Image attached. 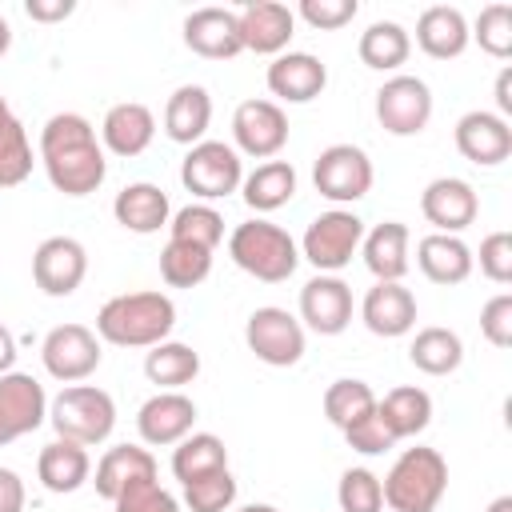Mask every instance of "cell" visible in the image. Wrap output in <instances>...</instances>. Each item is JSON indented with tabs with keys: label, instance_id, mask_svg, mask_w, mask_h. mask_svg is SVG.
<instances>
[{
	"label": "cell",
	"instance_id": "cell-32",
	"mask_svg": "<svg viewBox=\"0 0 512 512\" xmlns=\"http://www.w3.org/2000/svg\"><path fill=\"white\" fill-rule=\"evenodd\" d=\"M240 192L252 212H276L296 196V168L288 160H264L240 180Z\"/></svg>",
	"mask_w": 512,
	"mask_h": 512
},
{
	"label": "cell",
	"instance_id": "cell-1",
	"mask_svg": "<svg viewBox=\"0 0 512 512\" xmlns=\"http://www.w3.org/2000/svg\"><path fill=\"white\" fill-rule=\"evenodd\" d=\"M40 164L48 172V184L64 196H88L108 176L104 144L96 140V128L80 112H56L44 120Z\"/></svg>",
	"mask_w": 512,
	"mask_h": 512
},
{
	"label": "cell",
	"instance_id": "cell-20",
	"mask_svg": "<svg viewBox=\"0 0 512 512\" xmlns=\"http://www.w3.org/2000/svg\"><path fill=\"white\" fill-rule=\"evenodd\" d=\"M192 424H196V404L184 392H156L136 412V432L152 448L180 444L192 432Z\"/></svg>",
	"mask_w": 512,
	"mask_h": 512
},
{
	"label": "cell",
	"instance_id": "cell-12",
	"mask_svg": "<svg viewBox=\"0 0 512 512\" xmlns=\"http://www.w3.org/2000/svg\"><path fill=\"white\" fill-rule=\"evenodd\" d=\"M48 420V396L44 384L28 372H4L0 376V448L36 432Z\"/></svg>",
	"mask_w": 512,
	"mask_h": 512
},
{
	"label": "cell",
	"instance_id": "cell-46",
	"mask_svg": "<svg viewBox=\"0 0 512 512\" xmlns=\"http://www.w3.org/2000/svg\"><path fill=\"white\" fill-rule=\"evenodd\" d=\"M480 272L492 284H512V232H492L480 240Z\"/></svg>",
	"mask_w": 512,
	"mask_h": 512
},
{
	"label": "cell",
	"instance_id": "cell-17",
	"mask_svg": "<svg viewBox=\"0 0 512 512\" xmlns=\"http://www.w3.org/2000/svg\"><path fill=\"white\" fill-rule=\"evenodd\" d=\"M300 320L320 336H340L352 324V288L340 276H312L300 288Z\"/></svg>",
	"mask_w": 512,
	"mask_h": 512
},
{
	"label": "cell",
	"instance_id": "cell-31",
	"mask_svg": "<svg viewBox=\"0 0 512 512\" xmlns=\"http://www.w3.org/2000/svg\"><path fill=\"white\" fill-rule=\"evenodd\" d=\"M376 416L384 420V428L396 440L420 436L432 424V396L424 388H416V384H400L384 400H376Z\"/></svg>",
	"mask_w": 512,
	"mask_h": 512
},
{
	"label": "cell",
	"instance_id": "cell-5",
	"mask_svg": "<svg viewBox=\"0 0 512 512\" xmlns=\"http://www.w3.org/2000/svg\"><path fill=\"white\" fill-rule=\"evenodd\" d=\"M48 420L60 440H72L80 448L104 444L116 428V404L104 388L96 384H68L60 396L48 404Z\"/></svg>",
	"mask_w": 512,
	"mask_h": 512
},
{
	"label": "cell",
	"instance_id": "cell-44",
	"mask_svg": "<svg viewBox=\"0 0 512 512\" xmlns=\"http://www.w3.org/2000/svg\"><path fill=\"white\" fill-rule=\"evenodd\" d=\"M112 504H116V512H180L176 496H172L168 488H160L156 476H152V480H136V484H128Z\"/></svg>",
	"mask_w": 512,
	"mask_h": 512
},
{
	"label": "cell",
	"instance_id": "cell-21",
	"mask_svg": "<svg viewBox=\"0 0 512 512\" xmlns=\"http://www.w3.org/2000/svg\"><path fill=\"white\" fill-rule=\"evenodd\" d=\"M184 44L204 60H232L244 52L240 20L228 8H196L184 20Z\"/></svg>",
	"mask_w": 512,
	"mask_h": 512
},
{
	"label": "cell",
	"instance_id": "cell-29",
	"mask_svg": "<svg viewBox=\"0 0 512 512\" xmlns=\"http://www.w3.org/2000/svg\"><path fill=\"white\" fill-rule=\"evenodd\" d=\"M360 252H364V264L376 280H396L400 284L404 272H408V224H400V220L376 224L372 232H364Z\"/></svg>",
	"mask_w": 512,
	"mask_h": 512
},
{
	"label": "cell",
	"instance_id": "cell-50",
	"mask_svg": "<svg viewBox=\"0 0 512 512\" xmlns=\"http://www.w3.org/2000/svg\"><path fill=\"white\" fill-rule=\"evenodd\" d=\"M0 512H24V480L12 468H0Z\"/></svg>",
	"mask_w": 512,
	"mask_h": 512
},
{
	"label": "cell",
	"instance_id": "cell-15",
	"mask_svg": "<svg viewBox=\"0 0 512 512\" xmlns=\"http://www.w3.org/2000/svg\"><path fill=\"white\" fill-rule=\"evenodd\" d=\"M456 148L464 160H472L480 168H496L512 156V128L504 116H496L488 108H472L456 120Z\"/></svg>",
	"mask_w": 512,
	"mask_h": 512
},
{
	"label": "cell",
	"instance_id": "cell-10",
	"mask_svg": "<svg viewBox=\"0 0 512 512\" xmlns=\"http://www.w3.org/2000/svg\"><path fill=\"white\" fill-rule=\"evenodd\" d=\"M100 336L84 324H56L44 344H40V360L44 372L60 384H80L100 368Z\"/></svg>",
	"mask_w": 512,
	"mask_h": 512
},
{
	"label": "cell",
	"instance_id": "cell-39",
	"mask_svg": "<svg viewBox=\"0 0 512 512\" xmlns=\"http://www.w3.org/2000/svg\"><path fill=\"white\" fill-rule=\"evenodd\" d=\"M368 412H376V392L364 380H332L324 392V416L344 432L356 420H364Z\"/></svg>",
	"mask_w": 512,
	"mask_h": 512
},
{
	"label": "cell",
	"instance_id": "cell-42",
	"mask_svg": "<svg viewBox=\"0 0 512 512\" xmlns=\"http://www.w3.org/2000/svg\"><path fill=\"white\" fill-rule=\"evenodd\" d=\"M336 500H340V512H380V508H384L380 476L368 472V468H348V472L340 476Z\"/></svg>",
	"mask_w": 512,
	"mask_h": 512
},
{
	"label": "cell",
	"instance_id": "cell-16",
	"mask_svg": "<svg viewBox=\"0 0 512 512\" xmlns=\"http://www.w3.org/2000/svg\"><path fill=\"white\" fill-rule=\"evenodd\" d=\"M420 212H424V220L436 232L456 236V232H464L476 220L480 200H476V188L468 180H460V176H436L420 192Z\"/></svg>",
	"mask_w": 512,
	"mask_h": 512
},
{
	"label": "cell",
	"instance_id": "cell-14",
	"mask_svg": "<svg viewBox=\"0 0 512 512\" xmlns=\"http://www.w3.org/2000/svg\"><path fill=\"white\" fill-rule=\"evenodd\" d=\"M232 140L244 156L272 160L288 144V116L276 100H244L232 112Z\"/></svg>",
	"mask_w": 512,
	"mask_h": 512
},
{
	"label": "cell",
	"instance_id": "cell-49",
	"mask_svg": "<svg viewBox=\"0 0 512 512\" xmlns=\"http://www.w3.org/2000/svg\"><path fill=\"white\" fill-rule=\"evenodd\" d=\"M24 12L40 24H56L76 12V0H24Z\"/></svg>",
	"mask_w": 512,
	"mask_h": 512
},
{
	"label": "cell",
	"instance_id": "cell-7",
	"mask_svg": "<svg viewBox=\"0 0 512 512\" xmlns=\"http://www.w3.org/2000/svg\"><path fill=\"white\" fill-rule=\"evenodd\" d=\"M180 180L200 200H224L244 180L240 152L232 144H224V140H200V144L188 148V156L180 164Z\"/></svg>",
	"mask_w": 512,
	"mask_h": 512
},
{
	"label": "cell",
	"instance_id": "cell-13",
	"mask_svg": "<svg viewBox=\"0 0 512 512\" xmlns=\"http://www.w3.org/2000/svg\"><path fill=\"white\" fill-rule=\"evenodd\" d=\"M88 276V252L72 236H48L32 252V280L44 296H72Z\"/></svg>",
	"mask_w": 512,
	"mask_h": 512
},
{
	"label": "cell",
	"instance_id": "cell-22",
	"mask_svg": "<svg viewBox=\"0 0 512 512\" xmlns=\"http://www.w3.org/2000/svg\"><path fill=\"white\" fill-rule=\"evenodd\" d=\"M264 80H268V92H272V96H280V100H288V104H308V100H316V96L324 92L328 68H324V60L312 56V52H280V56L268 64Z\"/></svg>",
	"mask_w": 512,
	"mask_h": 512
},
{
	"label": "cell",
	"instance_id": "cell-52",
	"mask_svg": "<svg viewBox=\"0 0 512 512\" xmlns=\"http://www.w3.org/2000/svg\"><path fill=\"white\" fill-rule=\"evenodd\" d=\"M12 364H16V336L0 324V376L12 372Z\"/></svg>",
	"mask_w": 512,
	"mask_h": 512
},
{
	"label": "cell",
	"instance_id": "cell-8",
	"mask_svg": "<svg viewBox=\"0 0 512 512\" xmlns=\"http://www.w3.org/2000/svg\"><path fill=\"white\" fill-rule=\"evenodd\" d=\"M244 340H248V352L268 368H292L304 356V324L276 304H264L248 316Z\"/></svg>",
	"mask_w": 512,
	"mask_h": 512
},
{
	"label": "cell",
	"instance_id": "cell-33",
	"mask_svg": "<svg viewBox=\"0 0 512 512\" xmlns=\"http://www.w3.org/2000/svg\"><path fill=\"white\" fill-rule=\"evenodd\" d=\"M144 376L152 384H160V392H180L184 384H192L200 376V352L192 344L180 340H164L156 348H148L144 356Z\"/></svg>",
	"mask_w": 512,
	"mask_h": 512
},
{
	"label": "cell",
	"instance_id": "cell-41",
	"mask_svg": "<svg viewBox=\"0 0 512 512\" xmlns=\"http://www.w3.org/2000/svg\"><path fill=\"white\" fill-rule=\"evenodd\" d=\"M184 504L192 512H228L236 504V480H232V472L220 468V472H208V476L184 484Z\"/></svg>",
	"mask_w": 512,
	"mask_h": 512
},
{
	"label": "cell",
	"instance_id": "cell-26",
	"mask_svg": "<svg viewBox=\"0 0 512 512\" xmlns=\"http://www.w3.org/2000/svg\"><path fill=\"white\" fill-rule=\"evenodd\" d=\"M212 124V96L200 84H180L164 104V132L176 144H200Z\"/></svg>",
	"mask_w": 512,
	"mask_h": 512
},
{
	"label": "cell",
	"instance_id": "cell-25",
	"mask_svg": "<svg viewBox=\"0 0 512 512\" xmlns=\"http://www.w3.org/2000/svg\"><path fill=\"white\" fill-rule=\"evenodd\" d=\"M472 32H468V20L460 8L452 4H432L420 12L416 20V44L432 56V60H456L464 48H468Z\"/></svg>",
	"mask_w": 512,
	"mask_h": 512
},
{
	"label": "cell",
	"instance_id": "cell-2",
	"mask_svg": "<svg viewBox=\"0 0 512 512\" xmlns=\"http://www.w3.org/2000/svg\"><path fill=\"white\" fill-rule=\"evenodd\" d=\"M176 328V304L164 292H120L96 312V336L116 348H156Z\"/></svg>",
	"mask_w": 512,
	"mask_h": 512
},
{
	"label": "cell",
	"instance_id": "cell-54",
	"mask_svg": "<svg viewBox=\"0 0 512 512\" xmlns=\"http://www.w3.org/2000/svg\"><path fill=\"white\" fill-rule=\"evenodd\" d=\"M484 512H512V496H496V500H492Z\"/></svg>",
	"mask_w": 512,
	"mask_h": 512
},
{
	"label": "cell",
	"instance_id": "cell-43",
	"mask_svg": "<svg viewBox=\"0 0 512 512\" xmlns=\"http://www.w3.org/2000/svg\"><path fill=\"white\" fill-rule=\"evenodd\" d=\"M468 32L476 36V44H480L488 56H496V60L512 56V8H508V4H488V8H480L476 28H468Z\"/></svg>",
	"mask_w": 512,
	"mask_h": 512
},
{
	"label": "cell",
	"instance_id": "cell-24",
	"mask_svg": "<svg viewBox=\"0 0 512 512\" xmlns=\"http://www.w3.org/2000/svg\"><path fill=\"white\" fill-rule=\"evenodd\" d=\"M156 136V116L148 104L140 100H124V104H112L104 112V124H100V140L112 156H140Z\"/></svg>",
	"mask_w": 512,
	"mask_h": 512
},
{
	"label": "cell",
	"instance_id": "cell-53",
	"mask_svg": "<svg viewBox=\"0 0 512 512\" xmlns=\"http://www.w3.org/2000/svg\"><path fill=\"white\" fill-rule=\"evenodd\" d=\"M8 48H12V28H8V20L0 16V56H4Z\"/></svg>",
	"mask_w": 512,
	"mask_h": 512
},
{
	"label": "cell",
	"instance_id": "cell-55",
	"mask_svg": "<svg viewBox=\"0 0 512 512\" xmlns=\"http://www.w3.org/2000/svg\"><path fill=\"white\" fill-rule=\"evenodd\" d=\"M240 512H276L272 504H248V508H240Z\"/></svg>",
	"mask_w": 512,
	"mask_h": 512
},
{
	"label": "cell",
	"instance_id": "cell-37",
	"mask_svg": "<svg viewBox=\"0 0 512 512\" xmlns=\"http://www.w3.org/2000/svg\"><path fill=\"white\" fill-rule=\"evenodd\" d=\"M212 272V252L208 248H196V244H184V240H168L160 248V276L168 288H196L204 284Z\"/></svg>",
	"mask_w": 512,
	"mask_h": 512
},
{
	"label": "cell",
	"instance_id": "cell-48",
	"mask_svg": "<svg viewBox=\"0 0 512 512\" xmlns=\"http://www.w3.org/2000/svg\"><path fill=\"white\" fill-rule=\"evenodd\" d=\"M344 440H348L356 452H364V456H380V452L396 448V436L384 428V420H380L376 412H368L364 420H356L352 428H344Z\"/></svg>",
	"mask_w": 512,
	"mask_h": 512
},
{
	"label": "cell",
	"instance_id": "cell-40",
	"mask_svg": "<svg viewBox=\"0 0 512 512\" xmlns=\"http://www.w3.org/2000/svg\"><path fill=\"white\" fill-rule=\"evenodd\" d=\"M32 176V140L16 116L0 120V188H16Z\"/></svg>",
	"mask_w": 512,
	"mask_h": 512
},
{
	"label": "cell",
	"instance_id": "cell-18",
	"mask_svg": "<svg viewBox=\"0 0 512 512\" xmlns=\"http://www.w3.org/2000/svg\"><path fill=\"white\" fill-rule=\"evenodd\" d=\"M240 40L256 56H280L296 32V12L280 0H248L240 12Z\"/></svg>",
	"mask_w": 512,
	"mask_h": 512
},
{
	"label": "cell",
	"instance_id": "cell-23",
	"mask_svg": "<svg viewBox=\"0 0 512 512\" xmlns=\"http://www.w3.org/2000/svg\"><path fill=\"white\" fill-rule=\"evenodd\" d=\"M112 216H116L120 228H128V232H136V236H152V232L168 228L172 204H168V192H164V188H156V184H148V180H136V184H128V188L116 192Z\"/></svg>",
	"mask_w": 512,
	"mask_h": 512
},
{
	"label": "cell",
	"instance_id": "cell-51",
	"mask_svg": "<svg viewBox=\"0 0 512 512\" xmlns=\"http://www.w3.org/2000/svg\"><path fill=\"white\" fill-rule=\"evenodd\" d=\"M496 108H500L496 116H504V120L512 116V72L508 68L496 76Z\"/></svg>",
	"mask_w": 512,
	"mask_h": 512
},
{
	"label": "cell",
	"instance_id": "cell-4",
	"mask_svg": "<svg viewBox=\"0 0 512 512\" xmlns=\"http://www.w3.org/2000/svg\"><path fill=\"white\" fill-rule=\"evenodd\" d=\"M228 256H232L236 268H244L248 276L264 280V284L288 280V276L296 272V264H300L296 240H292L280 224L260 220V216L232 228V236H228Z\"/></svg>",
	"mask_w": 512,
	"mask_h": 512
},
{
	"label": "cell",
	"instance_id": "cell-56",
	"mask_svg": "<svg viewBox=\"0 0 512 512\" xmlns=\"http://www.w3.org/2000/svg\"><path fill=\"white\" fill-rule=\"evenodd\" d=\"M4 116H12V108H8V100L0 96V120H4Z\"/></svg>",
	"mask_w": 512,
	"mask_h": 512
},
{
	"label": "cell",
	"instance_id": "cell-27",
	"mask_svg": "<svg viewBox=\"0 0 512 512\" xmlns=\"http://www.w3.org/2000/svg\"><path fill=\"white\" fill-rule=\"evenodd\" d=\"M416 264H420V272L432 280V284H464L468 276H472V264H476V256H472V248L460 240V236H444V232H432V236H424L420 244H416Z\"/></svg>",
	"mask_w": 512,
	"mask_h": 512
},
{
	"label": "cell",
	"instance_id": "cell-6",
	"mask_svg": "<svg viewBox=\"0 0 512 512\" xmlns=\"http://www.w3.org/2000/svg\"><path fill=\"white\" fill-rule=\"evenodd\" d=\"M360 240H364V220L348 208H328L308 224L300 240V256L316 272L336 276L344 264H352V256L360 252Z\"/></svg>",
	"mask_w": 512,
	"mask_h": 512
},
{
	"label": "cell",
	"instance_id": "cell-28",
	"mask_svg": "<svg viewBox=\"0 0 512 512\" xmlns=\"http://www.w3.org/2000/svg\"><path fill=\"white\" fill-rule=\"evenodd\" d=\"M36 476H40V484H44L48 492L64 496V492H76V488L88 484V476H92V460H88V452H84L80 444L56 436L52 444L40 448Z\"/></svg>",
	"mask_w": 512,
	"mask_h": 512
},
{
	"label": "cell",
	"instance_id": "cell-36",
	"mask_svg": "<svg viewBox=\"0 0 512 512\" xmlns=\"http://www.w3.org/2000/svg\"><path fill=\"white\" fill-rule=\"evenodd\" d=\"M408 360L428 376H448L464 364V340L452 328H420L408 348Z\"/></svg>",
	"mask_w": 512,
	"mask_h": 512
},
{
	"label": "cell",
	"instance_id": "cell-11",
	"mask_svg": "<svg viewBox=\"0 0 512 512\" xmlns=\"http://www.w3.org/2000/svg\"><path fill=\"white\" fill-rule=\"evenodd\" d=\"M376 120L392 136H416L432 120V92L420 76H392L376 92Z\"/></svg>",
	"mask_w": 512,
	"mask_h": 512
},
{
	"label": "cell",
	"instance_id": "cell-38",
	"mask_svg": "<svg viewBox=\"0 0 512 512\" xmlns=\"http://www.w3.org/2000/svg\"><path fill=\"white\" fill-rule=\"evenodd\" d=\"M168 232H172V240H184V244L216 252V244L224 240V216L212 204H184L180 212H172Z\"/></svg>",
	"mask_w": 512,
	"mask_h": 512
},
{
	"label": "cell",
	"instance_id": "cell-34",
	"mask_svg": "<svg viewBox=\"0 0 512 512\" xmlns=\"http://www.w3.org/2000/svg\"><path fill=\"white\" fill-rule=\"evenodd\" d=\"M220 468H228V448L216 432H188L172 452V476L180 484H192Z\"/></svg>",
	"mask_w": 512,
	"mask_h": 512
},
{
	"label": "cell",
	"instance_id": "cell-9",
	"mask_svg": "<svg viewBox=\"0 0 512 512\" xmlns=\"http://www.w3.org/2000/svg\"><path fill=\"white\" fill-rule=\"evenodd\" d=\"M312 184L332 204L364 200L372 188V160L356 144H328L312 164Z\"/></svg>",
	"mask_w": 512,
	"mask_h": 512
},
{
	"label": "cell",
	"instance_id": "cell-45",
	"mask_svg": "<svg viewBox=\"0 0 512 512\" xmlns=\"http://www.w3.org/2000/svg\"><path fill=\"white\" fill-rule=\"evenodd\" d=\"M296 12H300L304 24H312L320 32H332V28L352 24V16L360 12V4L356 0H300Z\"/></svg>",
	"mask_w": 512,
	"mask_h": 512
},
{
	"label": "cell",
	"instance_id": "cell-3",
	"mask_svg": "<svg viewBox=\"0 0 512 512\" xmlns=\"http://www.w3.org/2000/svg\"><path fill=\"white\" fill-rule=\"evenodd\" d=\"M380 488L392 512H436L448 492V460L436 448H404Z\"/></svg>",
	"mask_w": 512,
	"mask_h": 512
},
{
	"label": "cell",
	"instance_id": "cell-19",
	"mask_svg": "<svg viewBox=\"0 0 512 512\" xmlns=\"http://www.w3.org/2000/svg\"><path fill=\"white\" fill-rule=\"evenodd\" d=\"M360 320L372 336L396 340L416 328V296L396 280H376L360 300Z\"/></svg>",
	"mask_w": 512,
	"mask_h": 512
},
{
	"label": "cell",
	"instance_id": "cell-30",
	"mask_svg": "<svg viewBox=\"0 0 512 512\" xmlns=\"http://www.w3.org/2000/svg\"><path fill=\"white\" fill-rule=\"evenodd\" d=\"M152 476H156V460H152L148 448H140V444H116V448H108V452L100 456L92 484H96V492H100L104 500H116L128 484L152 480Z\"/></svg>",
	"mask_w": 512,
	"mask_h": 512
},
{
	"label": "cell",
	"instance_id": "cell-47",
	"mask_svg": "<svg viewBox=\"0 0 512 512\" xmlns=\"http://www.w3.org/2000/svg\"><path fill=\"white\" fill-rule=\"evenodd\" d=\"M480 332L492 348L512 344V292H500L480 308Z\"/></svg>",
	"mask_w": 512,
	"mask_h": 512
},
{
	"label": "cell",
	"instance_id": "cell-35",
	"mask_svg": "<svg viewBox=\"0 0 512 512\" xmlns=\"http://www.w3.org/2000/svg\"><path fill=\"white\" fill-rule=\"evenodd\" d=\"M356 52H360V60H364L368 68L392 72V68H400V64L408 60L412 36H408L404 24H396V20H376V24H368V28L360 32Z\"/></svg>",
	"mask_w": 512,
	"mask_h": 512
}]
</instances>
